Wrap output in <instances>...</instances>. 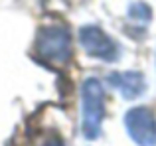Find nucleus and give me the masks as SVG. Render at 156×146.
<instances>
[{
	"label": "nucleus",
	"instance_id": "obj_1",
	"mask_svg": "<svg viewBox=\"0 0 156 146\" xmlns=\"http://www.w3.org/2000/svg\"><path fill=\"white\" fill-rule=\"evenodd\" d=\"M105 116V91L99 79L83 83V132L87 138H95L101 132Z\"/></svg>",
	"mask_w": 156,
	"mask_h": 146
},
{
	"label": "nucleus",
	"instance_id": "obj_2",
	"mask_svg": "<svg viewBox=\"0 0 156 146\" xmlns=\"http://www.w3.org/2000/svg\"><path fill=\"white\" fill-rule=\"evenodd\" d=\"M38 55L51 63H65L71 57V36L65 28L53 26L40 30L36 38Z\"/></svg>",
	"mask_w": 156,
	"mask_h": 146
},
{
	"label": "nucleus",
	"instance_id": "obj_3",
	"mask_svg": "<svg viewBox=\"0 0 156 146\" xmlns=\"http://www.w3.org/2000/svg\"><path fill=\"white\" fill-rule=\"evenodd\" d=\"M129 134L140 146L156 144V116L148 107H134L125 115Z\"/></svg>",
	"mask_w": 156,
	"mask_h": 146
},
{
	"label": "nucleus",
	"instance_id": "obj_4",
	"mask_svg": "<svg viewBox=\"0 0 156 146\" xmlns=\"http://www.w3.org/2000/svg\"><path fill=\"white\" fill-rule=\"evenodd\" d=\"M79 42L83 46V50L87 51L91 57H99L105 61H113L119 55V47L115 46V42L105 34L103 30L95 26H85L79 32Z\"/></svg>",
	"mask_w": 156,
	"mask_h": 146
},
{
	"label": "nucleus",
	"instance_id": "obj_5",
	"mask_svg": "<svg viewBox=\"0 0 156 146\" xmlns=\"http://www.w3.org/2000/svg\"><path fill=\"white\" fill-rule=\"evenodd\" d=\"M111 85L115 89L121 91L122 97L126 99H134V97L142 95V91L146 89V81L140 73H134V71H126V73H113L109 77Z\"/></svg>",
	"mask_w": 156,
	"mask_h": 146
},
{
	"label": "nucleus",
	"instance_id": "obj_6",
	"mask_svg": "<svg viewBox=\"0 0 156 146\" xmlns=\"http://www.w3.org/2000/svg\"><path fill=\"white\" fill-rule=\"evenodd\" d=\"M129 14H130V18H136V20H150V8L144 2H136L130 6Z\"/></svg>",
	"mask_w": 156,
	"mask_h": 146
},
{
	"label": "nucleus",
	"instance_id": "obj_7",
	"mask_svg": "<svg viewBox=\"0 0 156 146\" xmlns=\"http://www.w3.org/2000/svg\"><path fill=\"white\" fill-rule=\"evenodd\" d=\"M44 146H63V142H61L59 138H55V136H53V138H48L46 142H44Z\"/></svg>",
	"mask_w": 156,
	"mask_h": 146
}]
</instances>
